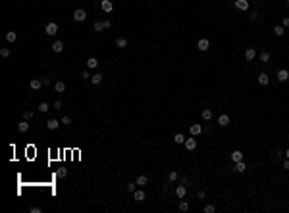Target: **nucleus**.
Masks as SVG:
<instances>
[{
    "label": "nucleus",
    "instance_id": "1",
    "mask_svg": "<svg viewBox=\"0 0 289 213\" xmlns=\"http://www.w3.org/2000/svg\"><path fill=\"white\" fill-rule=\"evenodd\" d=\"M85 19H87V12L85 10H75L73 12V21H77V23H81V21H85Z\"/></svg>",
    "mask_w": 289,
    "mask_h": 213
},
{
    "label": "nucleus",
    "instance_id": "2",
    "mask_svg": "<svg viewBox=\"0 0 289 213\" xmlns=\"http://www.w3.org/2000/svg\"><path fill=\"white\" fill-rule=\"evenodd\" d=\"M202 131H204V129H202V125H199V123H195V125H191V127H189L191 136H199V134H201Z\"/></svg>",
    "mask_w": 289,
    "mask_h": 213
},
{
    "label": "nucleus",
    "instance_id": "3",
    "mask_svg": "<svg viewBox=\"0 0 289 213\" xmlns=\"http://www.w3.org/2000/svg\"><path fill=\"white\" fill-rule=\"evenodd\" d=\"M44 31H46V35H50V36H54V35H56V33H58V23H54V21H50V23H48V25H46V29H44Z\"/></svg>",
    "mask_w": 289,
    "mask_h": 213
},
{
    "label": "nucleus",
    "instance_id": "4",
    "mask_svg": "<svg viewBox=\"0 0 289 213\" xmlns=\"http://www.w3.org/2000/svg\"><path fill=\"white\" fill-rule=\"evenodd\" d=\"M185 148L189 150V152H193V150L197 148V136H193V138H185Z\"/></svg>",
    "mask_w": 289,
    "mask_h": 213
},
{
    "label": "nucleus",
    "instance_id": "5",
    "mask_svg": "<svg viewBox=\"0 0 289 213\" xmlns=\"http://www.w3.org/2000/svg\"><path fill=\"white\" fill-rule=\"evenodd\" d=\"M235 8L241 12H247L249 10V0H235Z\"/></svg>",
    "mask_w": 289,
    "mask_h": 213
},
{
    "label": "nucleus",
    "instance_id": "6",
    "mask_svg": "<svg viewBox=\"0 0 289 213\" xmlns=\"http://www.w3.org/2000/svg\"><path fill=\"white\" fill-rule=\"evenodd\" d=\"M287 79H289V69H279L278 71V81L279 83H285Z\"/></svg>",
    "mask_w": 289,
    "mask_h": 213
},
{
    "label": "nucleus",
    "instance_id": "7",
    "mask_svg": "<svg viewBox=\"0 0 289 213\" xmlns=\"http://www.w3.org/2000/svg\"><path fill=\"white\" fill-rule=\"evenodd\" d=\"M100 8H102V10L106 12V14H110V12L114 10V4L110 2V0H102V2H100Z\"/></svg>",
    "mask_w": 289,
    "mask_h": 213
},
{
    "label": "nucleus",
    "instance_id": "8",
    "mask_svg": "<svg viewBox=\"0 0 289 213\" xmlns=\"http://www.w3.org/2000/svg\"><path fill=\"white\" fill-rule=\"evenodd\" d=\"M208 46H210V42H208V39H201L199 40V44H197V48L201 52H204V50H208Z\"/></svg>",
    "mask_w": 289,
    "mask_h": 213
},
{
    "label": "nucleus",
    "instance_id": "9",
    "mask_svg": "<svg viewBox=\"0 0 289 213\" xmlns=\"http://www.w3.org/2000/svg\"><path fill=\"white\" fill-rule=\"evenodd\" d=\"M29 87H31V90H39L40 87H44V85H43V79H33L29 83Z\"/></svg>",
    "mask_w": 289,
    "mask_h": 213
},
{
    "label": "nucleus",
    "instance_id": "10",
    "mask_svg": "<svg viewBox=\"0 0 289 213\" xmlns=\"http://www.w3.org/2000/svg\"><path fill=\"white\" fill-rule=\"evenodd\" d=\"M185 194H187V188H185V184H179V186L176 188V196L183 200V198H185Z\"/></svg>",
    "mask_w": 289,
    "mask_h": 213
},
{
    "label": "nucleus",
    "instance_id": "11",
    "mask_svg": "<svg viewBox=\"0 0 289 213\" xmlns=\"http://www.w3.org/2000/svg\"><path fill=\"white\" fill-rule=\"evenodd\" d=\"M6 40H8L10 44H14L15 40H18V33H15V31H8V33H6Z\"/></svg>",
    "mask_w": 289,
    "mask_h": 213
},
{
    "label": "nucleus",
    "instance_id": "12",
    "mask_svg": "<svg viewBox=\"0 0 289 213\" xmlns=\"http://www.w3.org/2000/svg\"><path fill=\"white\" fill-rule=\"evenodd\" d=\"M231 159H233L235 163L243 161V152H241V150H233V152H231Z\"/></svg>",
    "mask_w": 289,
    "mask_h": 213
},
{
    "label": "nucleus",
    "instance_id": "13",
    "mask_svg": "<svg viewBox=\"0 0 289 213\" xmlns=\"http://www.w3.org/2000/svg\"><path fill=\"white\" fill-rule=\"evenodd\" d=\"M62 50H64V42H62V40H56V42L52 44V52H56V54H60Z\"/></svg>",
    "mask_w": 289,
    "mask_h": 213
},
{
    "label": "nucleus",
    "instance_id": "14",
    "mask_svg": "<svg viewBox=\"0 0 289 213\" xmlns=\"http://www.w3.org/2000/svg\"><path fill=\"white\" fill-rule=\"evenodd\" d=\"M145 198H146V196H145L143 190H135V192H133V200H135V202H143Z\"/></svg>",
    "mask_w": 289,
    "mask_h": 213
},
{
    "label": "nucleus",
    "instance_id": "15",
    "mask_svg": "<svg viewBox=\"0 0 289 213\" xmlns=\"http://www.w3.org/2000/svg\"><path fill=\"white\" fill-rule=\"evenodd\" d=\"M18 131H19V133H27V131H29V123H27V119H23L21 123H18Z\"/></svg>",
    "mask_w": 289,
    "mask_h": 213
},
{
    "label": "nucleus",
    "instance_id": "16",
    "mask_svg": "<svg viewBox=\"0 0 289 213\" xmlns=\"http://www.w3.org/2000/svg\"><path fill=\"white\" fill-rule=\"evenodd\" d=\"M218 125L227 127V125H229V115H226V113H224V115H220L218 117Z\"/></svg>",
    "mask_w": 289,
    "mask_h": 213
},
{
    "label": "nucleus",
    "instance_id": "17",
    "mask_svg": "<svg viewBox=\"0 0 289 213\" xmlns=\"http://www.w3.org/2000/svg\"><path fill=\"white\" fill-rule=\"evenodd\" d=\"M254 56H256V52H254V48H247V50H245V60H247V61H251V60H254Z\"/></svg>",
    "mask_w": 289,
    "mask_h": 213
},
{
    "label": "nucleus",
    "instance_id": "18",
    "mask_svg": "<svg viewBox=\"0 0 289 213\" xmlns=\"http://www.w3.org/2000/svg\"><path fill=\"white\" fill-rule=\"evenodd\" d=\"M116 46L118 48H125V46H127V39H125V36H118V39H116Z\"/></svg>",
    "mask_w": 289,
    "mask_h": 213
},
{
    "label": "nucleus",
    "instance_id": "19",
    "mask_svg": "<svg viewBox=\"0 0 289 213\" xmlns=\"http://www.w3.org/2000/svg\"><path fill=\"white\" fill-rule=\"evenodd\" d=\"M102 77H104L102 73H95V75L91 77V83L93 85H100V83H102Z\"/></svg>",
    "mask_w": 289,
    "mask_h": 213
},
{
    "label": "nucleus",
    "instance_id": "20",
    "mask_svg": "<svg viewBox=\"0 0 289 213\" xmlns=\"http://www.w3.org/2000/svg\"><path fill=\"white\" fill-rule=\"evenodd\" d=\"M268 83H270V79H268V75H266V73H260V75H258V85H262V87H266Z\"/></svg>",
    "mask_w": 289,
    "mask_h": 213
},
{
    "label": "nucleus",
    "instance_id": "21",
    "mask_svg": "<svg viewBox=\"0 0 289 213\" xmlns=\"http://www.w3.org/2000/svg\"><path fill=\"white\" fill-rule=\"evenodd\" d=\"M58 125H60L58 119H48V121H46V127H48L50 131H56V129H58Z\"/></svg>",
    "mask_w": 289,
    "mask_h": 213
},
{
    "label": "nucleus",
    "instance_id": "22",
    "mask_svg": "<svg viewBox=\"0 0 289 213\" xmlns=\"http://www.w3.org/2000/svg\"><path fill=\"white\" fill-rule=\"evenodd\" d=\"M245 169H247L245 161H237V163H235V169H233V171H237V173H245Z\"/></svg>",
    "mask_w": 289,
    "mask_h": 213
},
{
    "label": "nucleus",
    "instance_id": "23",
    "mask_svg": "<svg viewBox=\"0 0 289 213\" xmlns=\"http://www.w3.org/2000/svg\"><path fill=\"white\" fill-rule=\"evenodd\" d=\"M87 67H91V69L99 67V60H96V58H93V56H91V58L87 60Z\"/></svg>",
    "mask_w": 289,
    "mask_h": 213
},
{
    "label": "nucleus",
    "instance_id": "24",
    "mask_svg": "<svg viewBox=\"0 0 289 213\" xmlns=\"http://www.w3.org/2000/svg\"><path fill=\"white\" fill-rule=\"evenodd\" d=\"M137 186H146V184H149V177H145V175H141L139 179H137Z\"/></svg>",
    "mask_w": 289,
    "mask_h": 213
},
{
    "label": "nucleus",
    "instance_id": "25",
    "mask_svg": "<svg viewBox=\"0 0 289 213\" xmlns=\"http://www.w3.org/2000/svg\"><path fill=\"white\" fill-rule=\"evenodd\" d=\"M54 90L56 92H64V90H66V83H62V81L54 83Z\"/></svg>",
    "mask_w": 289,
    "mask_h": 213
},
{
    "label": "nucleus",
    "instance_id": "26",
    "mask_svg": "<svg viewBox=\"0 0 289 213\" xmlns=\"http://www.w3.org/2000/svg\"><path fill=\"white\" fill-rule=\"evenodd\" d=\"M174 142H176V144H185V136H183L181 133H177L176 136H174Z\"/></svg>",
    "mask_w": 289,
    "mask_h": 213
},
{
    "label": "nucleus",
    "instance_id": "27",
    "mask_svg": "<svg viewBox=\"0 0 289 213\" xmlns=\"http://www.w3.org/2000/svg\"><path fill=\"white\" fill-rule=\"evenodd\" d=\"M48 109H50V106H48L46 102H40V104H39V112H40V113H46Z\"/></svg>",
    "mask_w": 289,
    "mask_h": 213
},
{
    "label": "nucleus",
    "instance_id": "28",
    "mask_svg": "<svg viewBox=\"0 0 289 213\" xmlns=\"http://www.w3.org/2000/svg\"><path fill=\"white\" fill-rule=\"evenodd\" d=\"M260 61H262V63H266V61H270V52H268V50H264L262 54H260Z\"/></svg>",
    "mask_w": 289,
    "mask_h": 213
},
{
    "label": "nucleus",
    "instance_id": "29",
    "mask_svg": "<svg viewBox=\"0 0 289 213\" xmlns=\"http://www.w3.org/2000/svg\"><path fill=\"white\" fill-rule=\"evenodd\" d=\"M274 33H276L278 36H282L283 33H285V27H283V25H276V27H274Z\"/></svg>",
    "mask_w": 289,
    "mask_h": 213
},
{
    "label": "nucleus",
    "instance_id": "30",
    "mask_svg": "<svg viewBox=\"0 0 289 213\" xmlns=\"http://www.w3.org/2000/svg\"><path fill=\"white\" fill-rule=\"evenodd\" d=\"M177 177H179V175H177V171H170L168 181H170V182H176V181H177Z\"/></svg>",
    "mask_w": 289,
    "mask_h": 213
},
{
    "label": "nucleus",
    "instance_id": "31",
    "mask_svg": "<svg viewBox=\"0 0 289 213\" xmlns=\"http://www.w3.org/2000/svg\"><path fill=\"white\" fill-rule=\"evenodd\" d=\"M202 119L210 121V119H212V112H210V109H204V112H202Z\"/></svg>",
    "mask_w": 289,
    "mask_h": 213
},
{
    "label": "nucleus",
    "instance_id": "32",
    "mask_svg": "<svg viewBox=\"0 0 289 213\" xmlns=\"http://www.w3.org/2000/svg\"><path fill=\"white\" fill-rule=\"evenodd\" d=\"M93 27H95V31H104V21H95V25H93Z\"/></svg>",
    "mask_w": 289,
    "mask_h": 213
},
{
    "label": "nucleus",
    "instance_id": "33",
    "mask_svg": "<svg viewBox=\"0 0 289 213\" xmlns=\"http://www.w3.org/2000/svg\"><path fill=\"white\" fill-rule=\"evenodd\" d=\"M56 175H58V179H64V177L68 175V169H64V167H60V169H58V173H56Z\"/></svg>",
    "mask_w": 289,
    "mask_h": 213
},
{
    "label": "nucleus",
    "instance_id": "34",
    "mask_svg": "<svg viewBox=\"0 0 289 213\" xmlns=\"http://www.w3.org/2000/svg\"><path fill=\"white\" fill-rule=\"evenodd\" d=\"M216 211V207L212 206V204H208V206H204V213H214Z\"/></svg>",
    "mask_w": 289,
    "mask_h": 213
},
{
    "label": "nucleus",
    "instance_id": "35",
    "mask_svg": "<svg viewBox=\"0 0 289 213\" xmlns=\"http://www.w3.org/2000/svg\"><path fill=\"white\" fill-rule=\"evenodd\" d=\"M135 186H137V182H129L127 186H125V190H127V192H135Z\"/></svg>",
    "mask_w": 289,
    "mask_h": 213
},
{
    "label": "nucleus",
    "instance_id": "36",
    "mask_svg": "<svg viewBox=\"0 0 289 213\" xmlns=\"http://www.w3.org/2000/svg\"><path fill=\"white\" fill-rule=\"evenodd\" d=\"M60 123H62V125H70V123H71V117H70V115H64Z\"/></svg>",
    "mask_w": 289,
    "mask_h": 213
},
{
    "label": "nucleus",
    "instance_id": "37",
    "mask_svg": "<svg viewBox=\"0 0 289 213\" xmlns=\"http://www.w3.org/2000/svg\"><path fill=\"white\" fill-rule=\"evenodd\" d=\"M0 56H2V58H8V56H10V48H2V50H0Z\"/></svg>",
    "mask_w": 289,
    "mask_h": 213
},
{
    "label": "nucleus",
    "instance_id": "38",
    "mask_svg": "<svg viewBox=\"0 0 289 213\" xmlns=\"http://www.w3.org/2000/svg\"><path fill=\"white\" fill-rule=\"evenodd\" d=\"M23 119L31 121V119H33V112H23Z\"/></svg>",
    "mask_w": 289,
    "mask_h": 213
},
{
    "label": "nucleus",
    "instance_id": "39",
    "mask_svg": "<svg viewBox=\"0 0 289 213\" xmlns=\"http://www.w3.org/2000/svg\"><path fill=\"white\" fill-rule=\"evenodd\" d=\"M179 209L181 211H187V209H189V204H187V202H179Z\"/></svg>",
    "mask_w": 289,
    "mask_h": 213
},
{
    "label": "nucleus",
    "instance_id": "40",
    "mask_svg": "<svg viewBox=\"0 0 289 213\" xmlns=\"http://www.w3.org/2000/svg\"><path fill=\"white\" fill-rule=\"evenodd\" d=\"M249 19H251V21H256V19H258V12H251Z\"/></svg>",
    "mask_w": 289,
    "mask_h": 213
},
{
    "label": "nucleus",
    "instance_id": "41",
    "mask_svg": "<svg viewBox=\"0 0 289 213\" xmlns=\"http://www.w3.org/2000/svg\"><path fill=\"white\" fill-rule=\"evenodd\" d=\"M91 77L93 75H89V71H83V73H81V79H83V81H89Z\"/></svg>",
    "mask_w": 289,
    "mask_h": 213
},
{
    "label": "nucleus",
    "instance_id": "42",
    "mask_svg": "<svg viewBox=\"0 0 289 213\" xmlns=\"http://www.w3.org/2000/svg\"><path fill=\"white\" fill-rule=\"evenodd\" d=\"M52 108H54V109H62V102H60V100H56L54 104H52Z\"/></svg>",
    "mask_w": 289,
    "mask_h": 213
},
{
    "label": "nucleus",
    "instance_id": "43",
    "mask_svg": "<svg viewBox=\"0 0 289 213\" xmlns=\"http://www.w3.org/2000/svg\"><path fill=\"white\" fill-rule=\"evenodd\" d=\"M282 155H283V152H282V150H274V158H276V159H278V158H282Z\"/></svg>",
    "mask_w": 289,
    "mask_h": 213
},
{
    "label": "nucleus",
    "instance_id": "44",
    "mask_svg": "<svg viewBox=\"0 0 289 213\" xmlns=\"http://www.w3.org/2000/svg\"><path fill=\"white\" fill-rule=\"evenodd\" d=\"M29 211H31V213H40V211H43V207H37V206H35V207H31Z\"/></svg>",
    "mask_w": 289,
    "mask_h": 213
},
{
    "label": "nucleus",
    "instance_id": "45",
    "mask_svg": "<svg viewBox=\"0 0 289 213\" xmlns=\"http://www.w3.org/2000/svg\"><path fill=\"white\" fill-rule=\"evenodd\" d=\"M110 27H112V21L106 19V21H104V29H110Z\"/></svg>",
    "mask_w": 289,
    "mask_h": 213
},
{
    "label": "nucleus",
    "instance_id": "46",
    "mask_svg": "<svg viewBox=\"0 0 289 213\" xmlns=\"http://www.w3.org/2000/svg\"><path fill=\"white\" fill-rule=\"evenodd\" d=\"M181 182L187 184V182H189V177H187V175H181Z\"/></svg>",
    "mask_w": 289,
    "mask_h": 213
},
{
    "label": "nucleus",
    "instance_id": "47",
    "mask_svg": "<svg viewBox=\"0 0 289 213\" xmlns=\"http://www.w3.org/2000/svg\"><path fill=\"white\" fill-rule=\"evenodd\" d=\"M282 167H283L285 171H289V159H287V161H283V163H282Z\"/></svg>",
    "mask_w": 289,
    "mask_h": 213
},
{
    "label": "nucleus",
    "instance_id": "48",
    "mask_svg": "<svg viewBox=\"0 0 289 213\" xmlns=\"http://www.w3.org/2000/svg\"><path fill=\"white\" fill-rule=\"evenodd\" d=\"M282 25H283V27H289V18H283V21H282Z\"/></svg>",
    "mask_w": 289,
    "mask_h": 213
},
{
    "label": "nucleus",
    "instance_id": "49",
    "mask_svg": "<svg viewBox=\"0 0 289 213\" xmlns=\"http://www.w3.org/2000/svg\"><path fill=\"white\" fill-rule=\"evenodd\" d=\"M43 85H44V87H46V85H50V79H48V77H43Z\"/></svg>",
    "mask_w": 289,
    "mask_h": 213
},
{
    "label": "nucleus",
    "instance_id": "50",
    "mask_svg": "<svg viewBox=\"0 0 289 213\" xmlns=\"http://www.w3.org/2000/svg\"><path fill=\"white\" fill-rule=\"evenodd\" d=\"M197 196H199V198H201V200H202V198H204V196H206V194H204V190H199V192H197Z\"/></svg>",
    "mask_w": 289,
    "mask_h": 213
},
{
    "label": "nucleus",
    "instance_id": "51",
    "mask_svg": "<svg viewBox=\"0 0 289 213\" xmlns=\"http://www.w3.org/2000/svg\"><path fill=\"white\" fill-rule=\"evenodd\" d=\"M283 155H285V158L289 159V150H285V152H283Z\"/></svg>",
    "mask_w": 289,
    "mask_h": 213
},
{
    "label": "nucleus",
    "instance_id": "52",
    "mask_svg": "<svg viewBox=\"0 0 289 213\" xmlns=\"http://www.w3.org/2000/svg\"><path fill=\"white\" fill-rule=\"evenodd\" d=\"M287 4H289V0H287Z\"/></svg>",
    "mask_w": 289,
    "mask_h": 213
}]
</instances>
